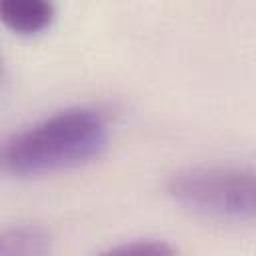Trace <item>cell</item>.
Returning a JSON list of instances; mask_svg holds the SVG:
<instances>
[{"mask_svg":"<svg viewBox=\"0 0 256 256\" xmlns=\"http://www.w3.org/2000/svg\"><path fill=\"white\" fill-rule=\"evenodd\" d=\"M108 140L106 116L90 106H74L16 132L4 144L2 164L18 178L54 174L100 158Z\"/></svg>","mask_w":256,"mask_h":256,"instance_id":"cell-1","label":"cell"},{"mask_svg":"<svg viewBox=\"0 0 256 256\" xmlns=\"http://www.w3.org/2000/svg\"><path fill=\"white\" fill-rule=\"evenodd\" d=\"M50 252V234L40 226L18 224L0 234V256H44Z\"/></svg>","mask_w":256,"mask_h":256,"instance_id":"cell-4","label":"cell"},{"mask_svg":"<svg viewBox=\"0 0 256 256\" xmlns=\"http://www.w3.org/2000/svg\"><path fill=\"white\" fill-rule=\"evenodd\" d=\"M168 194L198 216L256 224V168L220 164L184 168L170 176Z\"/></svg>","mask_w":256,"mask_h":256,"instance_id":"cell-2","label":"cell"},{"mask_svg":"<svg viewBox=\"0 0 256 256\" xmlns=\"http://www.w3.org/2000/svg\"><path fill=\"white\" fill-rule=\"evenodd\" d=\"M0 18L16 34L30 36L46 30L54 20L52 0H0Z\"/></svg>","mask_w":256,"mask_h":256,"instance_id":"cell-3","label":"cell"},{"mask_svg":"<svg viewBox=\"0 0 256 256\" xmlns=\"http://www.w3.org/2000/svg\"><path fill=\"white\" fill-rule=\"evenodd\" d=\"M110 252L114 254H144V256H160V254H172L174 248L170 244H166L164 240H152V238H144V240H132L126 244H120L116 248H112Z\"/></svg>","mask_w":256,"mask_h":256,"instance_id":"cell-5","label":"cell"}]
</instances>
